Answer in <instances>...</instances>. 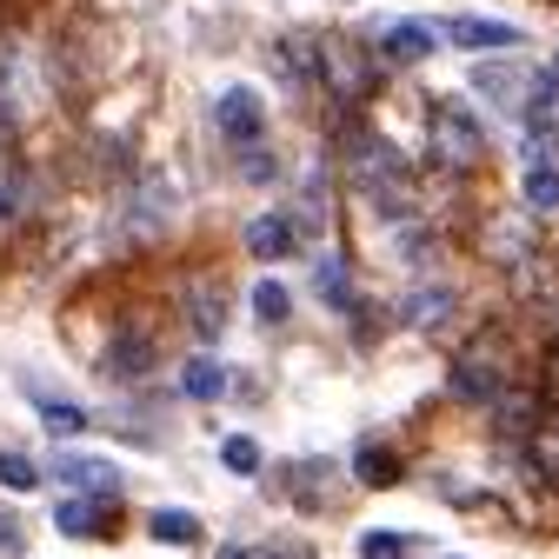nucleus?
<instances>
[{
	"label": "nucleus",
	"instance_id": "2",
	"mask_svg": "<svg viewBox=\"0 0 559 559\" xmlns=\"http://www.w3.org/2000/svg\"><path fill=\"white\" fill-rule=\"evenodd\" d=\"M427 140H433V160H440L447 174L486 167V127H479L473 107H460V100H433V107H427Z\"/></svg>",
	"mask_w": 559,
	"mask_h": 559
},
{
	"label": "nucleus",
	"instance_id": "21",
	"mask_svg": "<svg viewBox=\"0 0 559 559\" xmlns=\"http://www.w3.org/2000/svg\"><path fill=\"white\" fill-rule=\"evenodd\" d=\"M180 386H187L193 400H221V393H227V373H221L214 360H193V367L180 373Z\"/></svg>",
	"mask_w": 559,
	"mask_h": 559
},
{
	"label": "nucleus",
	"instance_id": "17",
	"mask_svg": "<svg viewBox=\"0 0 559 559\" xmlns=\"http://www.w3.org/2000/svg\"><path fill=\"white\" fill-rule=\"evenodd\" d=\"M526 206H533V214H552V206H559V167L552 160L526 167Z\"/></svg>",
	"mask_w": 559,
	"mask_h": 559
},
{
	"label": "nucleus",
	"instance_id": "1",
	"mask_svg": "<svg viewBox=\"0 0 559 559\" xmlns=\"http://www.w3.org/2000/svg\"><path fill=\"white\" fill-rule=\"evenodd\" d=\"M346 167H354V187L380 206V214H413V167L386 147L373 133H354V147H346Z\"/></svg>",
	"mask_w": 559,
	"mask_h": 559
},
{
	"label": "nucleus",
	"instance_id": "27",
	"mask_svg": "<svg viewBox=\"0 0 559 559\" xmlns=\"http://www.w3.org/2000/svg\"><path fill=\"white\" fill-rule=\"evenodd\" d=\"M247 180H273V160H266V154H253V147H247Z\"/></svg>",
	"mask_w": 559,
	"mask_h": 559
},
{
	"label": "nucleus",
	"instance_id": "16",
	"mask_svg": "<svg viewBox=\"0 0 559 559\" xmlns=\"http://www.w3.org/2000/svg\"><path fill=\"white\" fill-rule=\"evenodd\" d=\"M147 533H154L160 546H200V520H193L187 507H160V513L147 520Z\"/></svg>",
	"mask_w": 559,
	"mask_h": 559
},
{
	"label": "nucleus",
	"instance_id": "22",
	"mask_svg": "<svg viewBox=\"0 0 559 559\" xmlns=\"http://www.w3.org/2000/svg\"><path fill=\"white\" fill-rule=\"evenodd\" d=\"M221 466L240 473V479H253V473H260V447H253L247 433H234V440H221Z\"/></svg>",
	"mask_w": 559,
	"mask_h": 559
},
{
	"label": "nucleus",
	"instance_id": "23",
	"mask_svg": "<svg viewBox=\"0 0 559 559\" xmlns=\"http://www.w3.org/2000/svg\"><path fill=\"white\" fill-rule=\"evenodd\" d=\"M253 313L260 320H287L294 313V294L280 287V280H260V287H253Z\"/></svg>",
	"mask_w": 559,
	"mask_h": 559
},
{
	"label": "nucleus",
	"instance_id": "10",
	"mask_svg": "<svg viewBox=\"0 0 559 559\" xmlns=\"http://www.w3.org/2000/svg\"><path fill=\"white\" fill-rule=\"evenodd\" d=\"M247 253L253 260H287V253H300V234H294V221L287 214H260V221H247Z\"/></svg>",
	"mask_w": 559,
	"mask_h": 559
},
{
	"label": "nucleus",
	"instance_id": "20",
	"mask_svg": "<svg viewBox=\"0 0 559 559\" xmlns=\"http://www.w3.org/2000/svg\"><path fill=\"white\" fill-rule=\"evenodd\" d=\"M406 320H413V326H447V320H453V294H447V287L413 294V300H406Z\"/></svg>",
	"mask_w": 559,
	"mask_h": 559
},
{
	"label": "nucleus",
	"instance_id": "4",
	"mask_svg": "<svg viewBox=\"0 0 559 559\" xmlns=\"http://www.w3.org/2000/svg\"><path fill=\"white\" fill-rule=\"evenodd\" d=\"M313 60H320V81L333 87V100H340V107H360V100L373 94V67H367V53H360L354 40H340V34H326Z\"/></svg>",
	"mask_w": 559,
	"mask_h": 559
},
{
	"label": "nucleus",
	"instance_id": "8",
	"mask_svg": "<svg viewBox=\"0 0 559 559\" xmlns=\"http://www.w3.org/2000/svg\"><path fill=\"white\" fill-rule=\"evenodd\" d=\"M107 380H140V373H154V340L140 333V326H120L114 340H107Z\"/></svg>",
	"mask_w": 559,
	"mask_h": 559
},
{
	"label": "nucleus",
	"instance_id": "3",
	"mask_svg": "<svg viewBox=\"0 0 559 559\" xmlns=\"http://www.w3.org/2000/svg\"><path fill=\"white\" fill-rule=\"evenodd\" d=\"M453 393L473 400V406H493L507 393V354H500V340H466L460 354H453Z\"/></svg>",
	"mask_w": 559,
	"mask_h": 559
},
{
	"label": "nucleus",
	"instance_id": "19",
	"mask_svg": "<svg viewBox=\"0 0 559 559\" xmlns=\"http://www.w3.org/2000/svg\"><path fill=\"white\" fill-rule=\"evenodd\" d=\"M40 400V419H47V433H81L87 427V413L74 400H60V393H34Z\"/></svg>",
	"mask_w": 559,
	"mask_h": 559
},
{
	"label": "nucleus",
	"instance_id": "28",
	"mask_svg": "<svg viewBox=\"0 0 559 559\" xmlns=\"http://www.w3.org/2000/svg\"><path fill=\"white\" fill-rule=\"evenodd\" d=\"M221 559H280V552H273V546H227Z\"/></svg>",
	"mask_w": 559,
	"mask_h": 559
},
{
	"label": "nucleus",
	"instance_id": "5",
	"mask_svg": "<svg viewBox=\"0 0 559 559\" xmlns=\"http://www.w3.org/2000/svg\"><path fill=\"white\" fill-rule=\"evenodd\" d=\"M479 100L500 107V114H533V94H539V74H520V67H479Z\"/></svg>",
	"mask_w": 559,
	"mask_h": 559
},
{
	"label": "nucleus",
	"instance_id": "14",
	"mask_svg": "<svg viewBox=\"0 0 559 559\" xmlns=\"http://www.w3.org/2000/svg\"><path fill=\"white\" fill-rule=\"evenodd\" d=\"M440 34H447V40H460V47H513V40H520V27H513V21H447Z\"/></svg>",
	"mask_w": 559,
	"mask_h": 559
},
{
	"label": "nucleus",
	"instance_id": "26",
	"mask_svg": "<svg viewBox=\"0 0 559 559\" xmlns=\"http://www.w3.org/2000/svg\"><path fill=\"white\" fill-rule=\"evenodd\" d=\"M413 539L406 533H360V559H400Z\"/></svg>",
	"mask_w": 559,
	"mask_h": 559
},
{
	"label": "nucleus",
	"instance_id": "25",
	"mask_svg": "<svg viewBox=\"0 0 559 559\" xmlns=\"http://www.w3.org/2000/svg\"><path fill=\"white\" fill-rule=\"evenodd\" d=\"M320 294H326L333 307H354V287H346V266H340V260H320Z\"/></svg>",
	"mask_w": 559,
	"mask_h": 559
},
{
	"label": "nucleus",
	"instance_id": "7",
	"mask_svg": "<svg viewBox=\"0 0 559 559\" xmlns=\"http://www.w3.org/2000/svg\"><path fill=\"white\" fill-rule=\"evenodd\" d=\"M53 473H60V486H81L87 500H114L120 493V466L114 460H94V453H67Z\"/></svg>",
	"mask_w": 559,
	"mask_h": 559
},
{
	"label": "nucleus",
	"instance_id": "11",
	"mask_svg": "<svg viewBox=\"0 0 559 559\" xmlns=\"http://www.w3.org/2000/svg\"><path fill=\"white\" fill-rule=\"evenodd\" d=\"M533 247H539V240H533V221H526V214H500V221H486V253H493V260L520 266Z\"/></svg>",
	"mask_w": 559,
	"mask_h": 559
},
{
	"label": "nucleus",
	"instance_id": "13",
	"mask_svg": "<svg viewBox=\"0 0 559 559\" xmlns=\"http://www.w3.org/2000/svg\"><path fill=\"white\" fill-rule=\"evenodd\" d=\"M433 40H440V27H433V21H400V27H386V34H380V53L406 67V60H419V53H433Z\"/></svg>",
	"mask_w": 559,
	"mask_h": 559
},
{
	"label": "nucleus",
	"instance_id": "29",
	"mask_svg": "<svg viewBox=\"0 0 559 559\" xmlns=\"http://www.w3.org/2000/svg\"><path fill=\"white\" fill-rule=\"evenodd\" d=\"M0 552H21V526L14 520H0Z\"/></svg>",
	"mask_w": 559,
	"mask_h": 559
},
{
	"label": "nucleus",
	"instance_id": "15",
	"mask_svg": "<svg viewBox=\"0 0 559 559\" xmlns=\"http://www.w3.org/2000/svg\"><path fill=\"white\" fill-rule=\"evenodd\" d=\"M53 526H60V533H74V539H94L107 520H100V500L74 493V500H60V507H53Z\"/></svg>",
	"mask_w": 559,
	"mask_h": 559
},
{
	"label": "nucleus",
	"instance_id": "24",
	"mask_svg": "<svg viewBox=\"0 0 559 559\" xmlns=\"http://www.w3.org/2000/svg\"><path fill=\"white\" fill-rule=\"evenodd\" d=\"M34 479H40V466H27L21 453H0V486H14V493H34Z\"/></svg>",
	"mask_w": 559,
	"mask_h": 559
},
{
	"label": "nucleus",
	"instance_id": "12",
	"mask_svg": "<svg viewBox=\"0 0 559 559\" xmlns=\"http://www.w3.org/2000/svg\"><path fill=\"white\" fill-rule=\"evenodd\" d=\"M526 460H533V479L559 486V406H546L539 427L526 433Z\"/></svg>",
	"mask_w": 559,
	"mask_h": 559
},
{
	"label": "nucleus",
	"instance_id": "6",
	"mask_svg": "<svg viewBox=\"0 0 559 559\" xmlns=\"http://www.w3.org/2000/svg\"><path fill=\"white\" fill-rule=\"evenodd\" d=\"M214 120H221V133L234 140L240 154L253 147V140H260V127H266V114H260V94H253V87H221V100H214Z\"/></svg>",
	"mask_w": 559,
	"mask_h": 559
},
{
	"label": "nucleus",
	"instance_id": "18",
	"mask_svg": "<svg viewBox=\"0 0 559 559\" xmlns=\"http://www.w3.org/2000/svg\"><path fill=\"white\" fill-rule=\"evenodd\" d=\"M354 479H360V486H393V479H400V460H393L386 447H360Z\"/></svg>",
	"mask_w": 559,
	"mask_h": 559
},
{
	"label": "nucleus",
	"instance_id": "9",
	"mask_svg": "<svg viewBox=\"0 0 559 559\" xmlns=\"http://www.w3.org/2000/svg\"><path fill=\"white\" fill-rule=\"evenodd\" d=\"M187 320H193L200 340L227 333V287H221V280H193V287H187Z\"/></svg>",
	"mask_w": 559,
	"mask_h": 559
}]
</instances>
